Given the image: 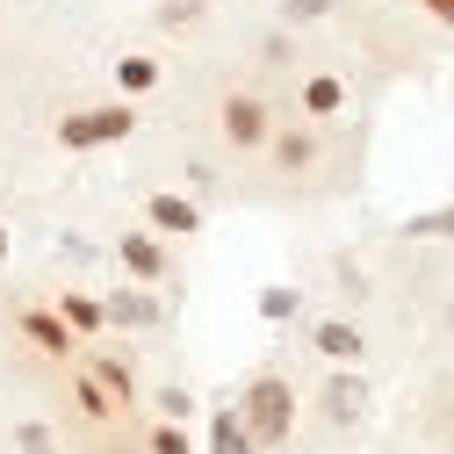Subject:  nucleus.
Listing matches in <instances>:
<instances>
[{
    "mask_svg": "<svg viewBox=\"0 0 454 454\" xmlns=\"http://www.w3.org/2000/svg\"><path fill=\"white\" fill-rule=\"evenodd\" d=\"M101 317H123V325H152V303H145V296H116V303H108Z\"/></svg>",
    "mask_w": 454,
    "mask_h": 454,
    "instance_id": "ddd939ff",
    "label": "nucleus"
},
{
    "mask_svg": "<svg viewBox=\"0 0 454 454\" xmlns=\"http://www.w3.org/2000/svg\"><path fill=\"white\" fill-rule=\"evenodd\" d=\"M130 137V108H80V116L59 123V145L73 152H94V145H123Z\"/></svg>",
    "mask_w": 454,
    "mask_h": 454,
    "instance_id": "f03ea898",
    "label": "nucleus"
},
{
    "mask_svg": "<svg viewBox=\"0 0 454 454\" xmlns=\"http://www.w3.org/2000/svg\"><path fill=\"white\" fill-rule=\"evenodd\" d=\"M317 354H332V361H354V354H361V332H354L347 317H332V325H317Z\"/></svg>",
    "mask_w": 454,
    "mask_h": 454,
    "instance_id": "20e7f679",
    "label": "nucleus"
},
{
    "mask_svg": "<svg viewBox=\"0 0 454 454\" xmlns=\"http://www.w3.org/2000/svg\"><path fill=\"white\" fill-rule=\"evenodd\" d=\"M152 223H159V231H195V202H181V195H152Z\"/></svg>",
    "mask_w": 454,
    "mask_h": 454,
    "instance_id": "39448f33",
    "label": "nucleus"
},
{
    "mask_svg": "<svg viewBox=\"0 0 454 454\" xmlns=\"http://www.w3.org/2000/svg\"><path fill=\"white\" fill-rule=\"evenodd\" d=\"M404 239H454V209H426V216H411Z\"/></svg>",
    "mask_w": 454,
    "mask_h": 454,
    "instance_id": "9d476101",
    "label": "nucleus"
},
{
    "mask_svg": "<svg viewBox=\"0 0 454 454\" xmlns=\"http://www.w3.org/2000/svg\"><path fill=\"white\" fill-rule=\"evenodd\" d=\"M419 8H433V15H440V22L454 29V0H419Z\"/></svg>",
    "mask_w": 454,
    "mask_h": 454,
    "instance_id": "aec40b11",
    "label": "nucleus"
},
{
    "mask_svg": "<svg viewBox=\"0 0 454 454\" xmlns=\"http://www.w3.org/2000/svg\"><path fill=\"white\" fill-rule=\"evenodd\" d=\"M274 159H281V166H310V137H296V130H289V137L274 145Z\"/></svg>",
    "mask_w": 454,
    "mask_h": 454,
    "instance_id": "dca6fc26",
    "label": "nucleus"
},
{
    "mask_svg": "<svg viewBox=\"0 0 454 454\" xmlns=\"http://www.w3.org/2000/svg\"><path fill=\"white\" fill-rule=\"evenodd\" d=\"M223 130H231V145H260V137H267L260 101H231V108H223Z\"/></svg>",
    "mask_w": 454,
    "mask_h": 454,
    "instance_id": "7ed1b4c3",
    "label": "nucleus"
},
{
    "mask_svg": "<svg viewBox=\"0 0 454 454\" xmlns=\"http://www.w3.org/2000/svg\"><path fill=\"white\" fill-rule=\"evenodd\" d=\"M339 101H347V87H339V80H325V73H317V80L303 87V108H317V116H332Z\"/></svg>",
    "mask_w": 454,
    "mask_h": 454,
    "instance_id": "9b49d317",
    "label": "nucleus"
},
{
    "mask_svg": "<svg viewBox=\"0 0 454 454\" xmlns=\"http://www.w3.org/2000/svg\"><path fill=\"white\" fill-rule=\"evenodd\" d=\"M94 389H101V396H130V368H123V361H101V368H94Z\"/></svg>",
    "mask_w": 454,
    "mask_h": 454,
    "instance_id": "f8f14e48",
    "label": "nucleus"
},
{
    "mask_svg": "<svg viewBox=\"0 0 454 454\" xmlns=\"http://www.w3.org/2000/svg\"><path fill=\"white\" fill-rule=\"evenodd\" d=\"M253 440H289L296 433V396H289V382L281 375H260L253 389H246V419H239Z\"/></svg>",
    "mask_w": 454,
    "mask_h": 454,
    "instance_id": "f257e3e1",
    "label": "nucleus"
},
{
    "mask_svg": "<svg viewBox=\"0 0 454 454\" xmlns=\"http://www.w3.org/2000/svg\"><path fill=\"white\" fill-rule=\"evenodd\" d=\"M0 260H8V231H0Z\"/></svg>",
    "mask_w": 454,
    "mask_h": 454,
    "instance_id": "412c9836",
    "label": "nucleus"
},
{
    "mask_svg": "<svg viewBox=\"0 0 454 454\" xmlns=\"http://www.w3.org/2000/svg\"><path fill=\"white\" fill-rule=\"evenodd\" d=\"M22 325H29V339H36V347H51V354H66V339H73V332H66L59 317H43V310H29Z\"/></svg>",
    "mask_w": 454,
    "mask_h": 454,
    "instance_id": "6e6552de",
    "label": "nucleus"
},
{
    "mask_svg": "<svg viewBox=\"0 0 454 454\" xmlns=\"http://www.w3.org/2000/svg\"><path fill=\"white\" fill-rule=\"evenodd\" d=\"M59 317H66V332H94V325H108L94 296H66V310H59Z\"/></svg>",
    "mask_w": 454,
    "mask_h": 454,
    "instance_id": "1a4fd4ad",
    "label": "nucleus"
},
{
    "mask_svg": "<svg viewBox=\"0 0 454 454\" xmlns=\"http://www.w3.org/2000/svg\"><path fill=\"white\" fill-rule=\"evenodd\" d=\"M260 317H296V296L289 289H260Z\"/></svg>",
    "mask_w": 454,
    "mask_h": 454,
    "instance_id": "f3484780",
    "label": "nucleus"
},
{
    "mask_svg": "<svg viewBox=\"0 0 454 454\" xmlns=\"http://www.w3.org/2000/svg\"><path fill=\"white\" fill-rule=\"evenodd\" d=\"M152 454H188V433H181V426H159V433H152Z\"/></svg>",
    "mask_w": 454,
    "mask_h": 454,
    "instance_id": "a211bd4d",
    "label": "nucleus"
},
{
    "mask_svg": "<svg viewBox=\"0 0 454 454\" xmlns=\"http://www.w3.org/2000/svg\"><path fill=\"white\" fill-rule=\"evenodd\" d=\"M116 80H123L130 94H145V87L159 80V66H152V59H123V73H116Z\"/></svg>",
    "mask_w": 454,
    "mask_h": 454,
    "instance_id": "4468645a",
    "label": "nucleus"
},
{
    "mask_svg": "<svg viewBox=\"0 0 454 454\" xmlns=\"http://www.w3.org/2000/svg\"><path fill=\"white\" fill-rule=\"evenodd\" d=\"M216 454H253V440H246V426H239V411H216Z\"/></svg>",
    "mask_w": 454,
    "mask_h": 454,
    "instance_id": "0eeeda50",
    "label": "nucleus"
},
{
    "mask_svg": "<svg viewBox=\"0 0 454 454\" xmlns=\"http://www.w3.org/2000/svg\"><path fill=\"white\" fill-rule=\"evenodd\" d=\"M281 8H289V22H303V15H325L332 0H281Z\"/></svg>",
    "mask_w": 454,
    "mask_h": 454,
    "instance_id": "6ab92c4d",
    "label": "nucleus"
},
{
    "mask_svg": "<svg viewBox=\"0 0 454 454\" xmlns=\"http://www.w3.org/2000/svg\"><path fill=\"white\" fill-rule=\"evenodd\" d=\"M332 411H339V419H354V411H361V382H354V375H339V389H332Z\"/></svg>",
    "mask_w": 454,
    "mask_h": 454,
    "instance_id": "2eb2a0df",
    "label": "nucleus"
},
{
    "mask_svg": "<svg viewBox=\"0 0 454 454\" xmlns=\"http://www.w3.org/2000/svg\"><path fill=\"white\" fill-rule=\"evenodd\" d=\"M123 267H130L137 281H152V274L166 267V260H159V239H145V231H137V239H123Z\"/></svg>",
    "mask_w": 454,
    "mask_h": 454,
    "instance_id": "423d86ee",
    "label": "nucleus"
}]
</instances>
